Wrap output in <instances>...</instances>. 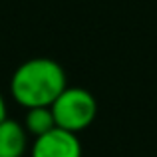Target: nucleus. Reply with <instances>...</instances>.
I'll list each match as a JSON object with an SVG mask.
<instances>
[{
  "label": "nucleus",
  "mask_w": 157,
  "mask_h": 157,
  "mask_svg": "<svg viewBox=\"0 0 157 157\" xmlns=\"http://www.w3.org/2000/svg\"><path fill=\"white\" fill-rule=\"evenodd\" d=\"M66 88H68L66 72L52 58L26 60L14 70L10 80L12 98L26 109L52 105Z\"/></svg>",
  "instance_id": "1"
},
{
  "label": "nucleus",
  "mask_w": 157,
  "mask_h": 157,
  "mask_svg": "<svg viewBox=\"0 0 157 157\" xmlns=\"http://www.w3.org/2000/svg\"><path fill=\"white\" fill-rule=\"evenodd\" d=\"M56 125L72 133H80L94 123L98 115V101L84 88H66L50 105Z\"/></svg>",
  "instance_id": "2"
},
{
  "label": "nucleus",
  "mask_w": 157,
  "mask_h": 157,
  "mask_svg": "<svg viewBox=\"0 0 157 157\" xmlns=\"http://www.w3.org/2000/svg\"><path fill=\"white\" fill-rule=\"evenodd\" d=\"M30 157H82V143L78 133H72L62 127L34 137Z\"/></svg>",
  "instance_id": "3"
},
{
  "label": "nucleus",
  "mask_w": 157,
  "mask_h": 157,
  "mask_svg": "<svg viewBox=\"0 0 157 157\" xmlns=\"http://www.w3.org/2000/svg\"><path fill=\"white\" fill-rule=\"evenodd\" d=\"M28 147V131L16 119L0 121V157H24Z\"/></svg>",
  "instance_id": "4"
},
{
  "label": "nucleus",
  "mask_w": 157,
  "mask_h": 157,
  "mask_svg": "<svg viewBox=\"0 0 157 157\" xmlns=\"http://www.w3.org/2000/svg\"><path fill=\"white\" fill-rule=\"evenodd\" d=\"M24 127L34 137H40V135L52 131L54 127H58L56 119H54V113H52V107L46 105V107H30V109H26Z\"/></svg>",
  "instance_id": "5"
},
{
  "label": "nucleus",
  "mask_w": 157,
  "mask_h": 157,
  "mask_svg": "<svg viewBox=\"0 0 157 157\" xmlns=\"http://www.w3.org/2000/svg\"><path fill=\"white\" fill-rule=\"evenodd\" d=\"M8 115H6V100H4V96L0 94V121H4Z\"/></svg>",
  "instance_id": "6"
}]
</instances>
